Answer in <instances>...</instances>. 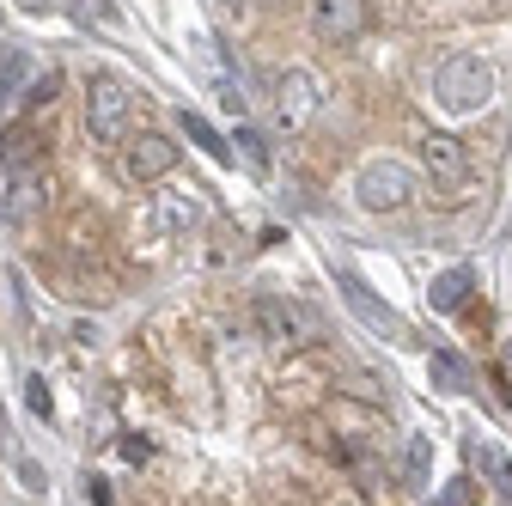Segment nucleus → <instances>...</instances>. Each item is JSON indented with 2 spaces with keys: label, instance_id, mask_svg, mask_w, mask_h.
<instances>
[{
  "label": "nucleus",
  "instance_id": "1",
  "mask_svg": "<svg viewBox=\"0 0 512 506\" xmlns=\"http://www.w3.org/2000/svg\"><path fill=\"white\" fill-rule=\"evenodd\" d=\"M128 122H135V86H128L122 74H110V68L86 74V135L98 147H122Z\"/></svg>",
  "mask_w": 512,
  "mask_h": 506
},
{
  "label": "nucleus",
  "instance_id": "2",
  "mask_svg": "<svg viewBox=\"0 0 512 506\" xmlns=\"http://www.w3.org/2000/svg\"><path fill=\"white\" fill-rule=\"evenodd\" d=\"M433 104L445 116H476L494 104V68L482 55H452V61H439V74H433Z\"/></svg>",
  "mask_w": 512,
  "mask_h": 506
},
{
  "label": "nucleus",
  "instance_id": "3",
  "mask_svg": "<svg viewBox=\"0 0 512 506\" xmlns=\"http://www.w3.org/2000/svg\"><path fill=\"white\" fill-rule=\"evenodd\" d=\"M208 214V196L196 183L189 189H171V196H153V208L141 214V238H147V250H165V244H177L189 226H196Z\"/></svg>",
  "mask_w": 512,
  "mask_h": 506
},
{
  "label": "nucleus",
  "instance_id": "4",
  "mask_svg": "<svg viewBox=\"0 0 512 506\" xmlns=\"http://www.w3.org/2000/svg\"><path fill=\"white\" fill-rule=\"evenodd\" d=\"M354 196H360V208H372V214H397V208L415 202V171H409L403 159H366L360 177H354Z\"/></svg>",
  "mask_w": 512,
  "mask_h": 506
},
{
  "label": "nucleus",
  "instance_id": "5",
  "mask_svg": "<svg viewBox=\"0 0 512 506\" xmlns=\"http://www.w3.org/2000/svg\"><path fill=\"white\" fill-rule=\"evenodd\" d=\"M317 104H324V86H317L311 68H281V74H275L269 110H275V129H281V135H299L305 122L317 116Z\"/></svg>",
  "mask_w": 512,
  "mask_h": 506
},
{
  "label": "nucleus",
  "instance_id": "6",
  "mask_svg": "<svg viewBox=\"0 0 512 506\" xmlns=\"http://www.w3.org/2000/svg\"><path fill=\"white\" fill-rule=\"evenodd\" d=\"M116 171H122V183H159V177H171L177 171V141L171 135H159V129H141V135H128L122 147H116Z\"/></svg>",
  "mask_w": 512,
  "mask_h": 506
},
{
  "label": "nucleus",
  "instance_id": "7",
  "mask_svg": "<svg viewBox=\"0 0 512 506\" xmlns=\"http://www.w3.org/2000/svg\"><path fill=\"white\" fill-rule=\"evenodd\" d=\"M256 330H263V342H281V348H293V342H305L311 336V318L287 299V293H256Z\"/></svg>",
  "mask_w": 512,
  "mask_h": 506
},
{
  "label": "nucleus",
  "instance_id": "8",
  "mask_svg": "<svg viewBox=\"0 0 512 506\" xmlns=\"http://www.w3.org/2000/svg\"><path fill=\"white\" fill-rule=\"evenodd\" d=\"M336 287H342L348 311H354V318H360V324H366L372 336H391V342H409V324L397 318L391 305H378V299H372V287H366L360 275H348V269H342V275H336Z\"/></svg>",
  "mask_w": 512,
  "mask_h": 506
},
{
  "label": "nucleus",
  "instance_id": "9",
  "mask_svg": "<svg viewBox=\"0 0 512 506\" xmlns=\"http://www.w3.org/2000/svg\"><path fill=\"white\" fill-rule=\"evenodd\" d=\"M366 19H372V7L366 0H311V31L324 37V43H354L360 31H366Z\"/></svg>",
  "mask_w": 512,
  "mask_h": 506
},
{
  "label": "nucleus",
  "instance_id": "10",
  "mask_svg": "<svg viewBox=\"0 0 512 506\" xmlns=\"http://www.w3.org/2000/svg\"><path fill=\"white\" fill-rule=\"evenodd\" d=\"M421 165H427L433 183L458 189V183L470 177V147H464L458 135H427V141H421Z\"/></svg>",
  "mask_w": 512,
  "mask_h": 506
},
{
  "label": "nucleus",
  "instance_id": "11",
  "mask_svg": "<svg viewBox=\"0 0 512 506\" xmlns=\"http://www.w3.org/2000/svg\"><path fill=\"white\" fill-rule=\"evenodd\" d=\"M37 159H43L37 122H7V135H0V165L19 177V171H37Z\"/></svg>",
  "mask_w": 512,
  "mask_h": 506
},
{
  "label": "nucleus",
  "instance_id": "12",
  "mask_svg": "<svg viewBox=\"0 0 512 506\" xmlns=\"http://www.w3.org/2000/svg\"><path fill=\"white\" fill-rule=\"evenodd\" d=\"M470 293H476V275H470V269H445V275L427 287V305L452 318V311H464V305H470Z\"/></svg>",
  "mask_w": 512,
  "mask_h": 506
},
{
  "label": "nucleus",
  "instance_id": "13",
  "mask_svg": "<svg viewBox=\"0 0 512 506\" xmlns=\"http://www.w3.org/2000/svg\"><path fill=\"white\" fill-rule=\"evenodd\" d=\"M470 458H476L482 482H488L500 500H512V464H506V452L494 446V439H470Z\"/></svg>",
  "mask_w": 512,
  "mask_h": 506
},
{
  "label": "nucleus",
  "instance_id": "14",
  "mask_svg": "<svg viewBox=\"0 0 512 506\" xmlns=\"http://www.w3.org/2000/svg\"><path fill=\"white\" fill-rule=\"evenodd\" d=\"M25 86H37V68L25 49H7V61H0V104H25Z\"/></svg>",
  "mask_w": 512,
  "mask_h": 506
},
{
  "label": "nucleus",
  "instance_id": "15",
  "mask_svg": "<svg viewBox=\"0 0 512 506\" xmlns=\"http://www.w3.org/2000/svg\"><path fill=\"white\" fill-rule=\"evenodd\" d=\"M427 378H433V391H470V360L452 354V348H433Z\"/></svg>",
  "mask_w": 512,
  "mask_h": 506
},
{
  "label": "nucleus",
  "instance_id": "16",
  "mask_svg": "<svg viewBox=\"0 0 512 506\" xmlns=\"http://www.w3.org/2000/svg\"><path fill=\"white\" fill-rule=\"evenodd\" d=\"M183 135H189V141H196V147H202V153H208L214 165H226V159H232V141H226V135L214 129V122H208V116H196V110H183Z\"/></svg>",
  "mask_w": 512,
  "mask_h": 506
},
{
  "label": "nucleus",
  "instance_id": "17",
  "mask_svg": "<svg viewBox=\"0 0 512 506\" xmlns=\"http://www.w3.org/2000/svg\"><path fill=\"white\" fill-rule=\"evenodd\" d=\"M427 470H433V439H409V452H403V488H427Z\"/></svg>",
  "mask_w": 512,
  "mask_h": 506
},
{
  "label": "nucleus",
  "instance_id": "18",
  "mask_svg": "<svg viewBox=\"0 0 512 506\" xmlns=\"http://www.w3.org/2000/svg\"><path fill=\"white\" fill-rule=\"evenodd\" d=\"M43 196H49L43 171H19V177H13V214H37V208H43Z\"/></svg>",
  "mask_w": 512,
  "mask_h": 506
},
{
  "label": "nucleus",
  "instance_id": "19",
  "mask_svg": "<svg viewBox=\"0 0 512 506\" xmlns=\"http://www.w3.org/2000/svg\"><path fill=\"white\" fill-rule=\"evenodd\" d=\"M232 147H238V159H244L256 177H269V171H275V159H269V141L256 135V129H238V141H232Z\"/></svg>",
  "mask_w": 512,
  "mask_h": 506
},
{
  "label": "nucleus",
  "instance_id": "20",
  "mask_svg": "<svg viewBox=\"0 0 512 506\" xmlns=\"http://www.w3.org/2000/svg\"><path fill=\"white\" fill-rule=\"evenodd\" d=\"M25 403H31V415H49V409H55V403H49V385H43V372L25 378Z\"/></svg>",
  "mask_w": 512,
  "mask_h": 506
},
{
  "label": "nucleus",
  "instance_id": "21",
  "mask_svg": "<svg viewBox=\"0 0 512 506\" xmlns=\"http://www.w3.org/2000/svg\"><path fill=\"white\" fill-rule=\"evenodd\" d=\"M433 506H476V488H470V482H445Z\"/></svg>",
  "mask_w": 512,
  "mask_h": 506
},
{
  "label": "nucleus",
  "instance_id": "22",
  "mask_svg": "<svg viewBox=\"0 0 512 506\" xmlns=\"http://www.w3.org/2000/svg\"><path fill=\"white\" fill-rule=\"evenodd\" d=\"M122 458H128V464H147L153 446H147V439H122Z\"/></svg>",
  "mask_w": 512,
  "mask_h": 506
},
{
  "label": "nucleus",
  "instance_id": "23",
  "mask_svg": "<svg viewBox=\"0 0 512 506\" xmlns=\"http://www.w3.org/2000/svg\"><path fill=\"white\" fill-rule=\"evenodd\" d=\"M86 488H92V506H110V488H104V482H98V476H92V482H86Z\"/></svg>",
  "mask_w": 512,
  "mask_h": 506
},
{
  "label": "nucleus",
  "instance_id": "24",
  "mask_svg": "<svg viewBox=\"0 0 512 506\" xmlns=\"http://www.w3.org/2000/svg\"><path fill=\"white\" fill-rule=\"evenodd\" d=\"M19 13H55V0H19Z\"/></svg>",
  "mask_w": 512,
  "mask_h": 506
},
{
  "label": "nucleus",
  "instance_id": "25",
  "mask_svg": "<svg viewBox=\"0 0 512 506\" xmlns=\"http://www.w3.org/2000/svg\"><path fill=\"white\" fill-rule=\"evenodd\" d=\"M0 196H7V189H0ZM0 220H7V202H0Z\"/></svg>",
  "mask_w": 512,
  "mask_h": 506
}]
</instances>
